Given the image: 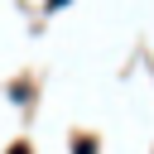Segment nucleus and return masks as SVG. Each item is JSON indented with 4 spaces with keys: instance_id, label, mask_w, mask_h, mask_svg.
Listing matches in <instances>:
<instances>
[{
    "instance_id": "1",
    "label": "nucleus",
    "mask_w": 154,
    "mask_h": 154,
    "mask_svg": "<svg viewBox=\"0 0 154 154\" xmlns=\"http://www.w3.org/2000/svg\"><path fill=\"white\" fill-rule=\"evenodd\" d=\"M10 154H29V144H14V149H10Z\"/></svg>"
}]
</instances>
